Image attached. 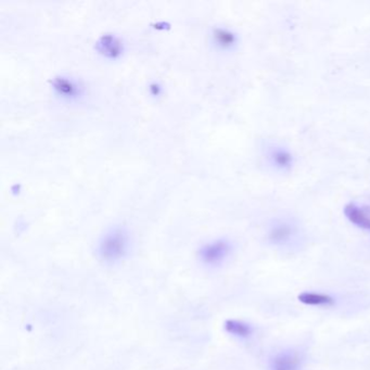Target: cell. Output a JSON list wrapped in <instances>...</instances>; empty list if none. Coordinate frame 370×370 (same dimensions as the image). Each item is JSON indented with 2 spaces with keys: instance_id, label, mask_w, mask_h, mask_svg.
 Here are the masks:
<instances>
[{
  "instance_id": "obj_7",
  "label": "cell",
  "mask_w": 370,
  "mask_h": 370,
  "mask_svg": "<svg viewBox=\"0 0 370 370\" xmlns=\"http://www.w3.org/2000/svg\"><path fill=\"white\" fill-rule=\"evenodd\" d=\"M296 227L290 219H276L270 226L268 238L274 244H285L294 237Z\"/></svg>"
},
{
  "instance_id": "obj_4",
  "label": "cell",
  "mask_w": 370,
  "mask_h": 370,
  "mask_svg": "<svg viewBox=\"0 0 370 370\" xmlns=\"http://www.w3.org/2000/svg\"><path fill=\"white\" fill-rule=\"evenodd\" d=\"M95 50L102 59L116 61L124 55L126 47L124 40L114 33H106L96 40Z\"/></svg>"
},
{
  "instance_id": "obj_1",
  "label": "cell",
  "mask_w": 370,
  "mask_h": 370,
  "mask_svg": "<svg viewBox=\"0 0 370 370\" xmlns=\"http://www.w3.org/2000/svg\"><path fill=\"white\" fill-rule=\"evenodd\" d=\"M132 237L123 226H113L106 229L97 243V254L107 264L119 263L130 253Z\"/></svg>"
},
{
  "instance_id": "obj_10",
  "label": "cell",
  "mask_w": 370,
  "mask_h": 370,
  "mask_svg": "<svg viewBox=\"0 0 370 370\" xmlns=\"http://www.w3.org/2000/svg\"><path fill=\"white\" fill-rule=\"evenodd\" d=\"M299 300L300 302L307 305H330L333 303V299L331 296L318 293H310V292L301 293L299 295Z\"/></svg>"
},
{
  "instance_id": "obj_3",
  "label": "cell",
  "mask_w": 370,
  "mask_h": 370,
  "mask_svg": "<svg viewBox=\"0 0 370 370\" xmlns=\"http://www.w3.org/2000/svg\"><path fill=\"white\" fill-rule=\"evenodd\" d=\"M264 160L271 171L279 174L290 173L295 164L293 152L280 143H269L265 147Z\"/></svg>"
},
{
  "instance_id": "obj_5",
  "label": "cell",
  "mask_w": 370,
  "mask_h": 370,
  "mask_svg": "<svg viewBox=\"0 0 370 370\" xmlns=\"http://www.w3.org/2000/svg\"><path fill=\"white\" fill-rule=\"evenodd\" d=\"M231 251V244L226 239H216L203 244L199 250L200 260L203 264L216 266L224 262Z\"/></svg>"
},
{
  "instance_id": "obj_2",
  "label": "cell",
  "mask_w": 370,
  "mask_h": 370,
  "mask_svg": "<svg viewBox=\"0 0 370 370\" xmlns=\"http://www.w3.org/2000/svg\"><path fill=\"white\" fill-rule=\"evenodd\" d=\"M50 89L65 104H77L86 97V86L80 79L70 74H59L50 79Z\"/></svg>"
},
{
  "instance_id": "obj_6",
  "label": "cell",
  "mask_w": 370,
  "mask_h": 370,
  "mask_svg": "<svg viewBox=\"0 0 370 370\" xmlns=\"http://www.w3.org/2000/svg\"><path fill=\"white\" fill-rule=\"evenodd\" d=\"M210 40L213 47L220 53H231L239 45V35L227 26H215L210 34Z\"/></svg>"
},
{
  "instance_id": "obj_8",
  "label": "cell",
  "mask_w": 370,
  "mask_h": 370,
  "mask_svg": "<svg viewBox=\"0 0 370 370\" xmlns=\"http://www.w3.org/2000/svg\"><path fill=\"white\" fill-rule=\"evenodd\" d=\"M344 215L352 224L362 229L370 230V208L358 202H349L344 208Z\"/></svg>"
},
{
  "instance_id": "obj_11",
  "label": "cell",
  "mask_w": 370,
  "mask_h": 370,
  "mask_svg": "<svg viewBox=\"0 0 370 370\" xmlns=\"http://www.w3.org/2000/svg\"><path fill=\"white\" fill-rule=\"evenodd\" d=\"M225 329H226V331L231 333V335L241 337V338L249 337L252 333L251 326L246 325V323L244 322L237 321V320L226 321Z\"/></svg>"
},
{
  "instance_id": "obj_9",
  "label": "cell",
  "mask_w": 370,
  "mask_h": 370,
  "mask_svg": "<svg viewBox=\"0 0 370 370\" xmlns=\"http://www.w3.org/2000/svg\"><path fill=\"white\" fill-rule=\"evenodd\" d=\"M300 359L294 353H281L271 363V370H299Z\"/></svg>"
}]
</instances>
